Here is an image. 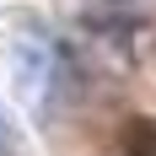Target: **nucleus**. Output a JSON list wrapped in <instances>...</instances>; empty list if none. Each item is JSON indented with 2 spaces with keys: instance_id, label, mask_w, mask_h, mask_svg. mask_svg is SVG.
Masks as SVG:
<instances>
[{
  "instance_id": "obj_2",
  "label": "nucleus",
  "mask_w": 156,
  "mask_h": 156,
  "mask_svg": "<svg viewBox=\"0 0 156 156\" xmlns=\"http://www.w3.org/2000/svg\"><path fill=\"white\" fill-rule=\"evenodd\" d=\"M0 156H11V124H5V113H0Z\"/></svg>"
},
{
  "instance_id": "obj_1",
  "label": "nucleus",
  "mask_w": 156,
  "mask_h": 156,
  "mask_svg": "<svg viewBox=\"0 0 156 156\" xmlns=\"http://www.w3.org/2000/svg\"><path fill=\"white\" fill-rule=\"evenodd\" d=\"M129 156H156V124H135L129 129Z\"/></svg>"
}]
</instances>
